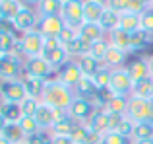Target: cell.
Returning <instances> with one entry per match:
<instances>
[{
  "mask_svg": "<svg viewBox=\"0 0 153 144\" xmlns=\"http://www.w3.org/2000/svg\"><path fill=\"white\" fill-rule=\"evenodd\" d=\"M74 99H76L74 88L64 86V84L58 82L56 78L47 80L45 92H43V98H41L43 103L54 107V109H60V111H68V107L72 105V101H74Z\"/></svg>",
  "mask_w": 153,
  "mask_h": 144,
  "instance_id": "cell-1",
  "label": "cell"
},
{
  "mask_svg": "<svg viewBox=\"0 0 153 144\" xmlns=\"http://www.w3.org/2000/svg\"><path fill=\"white\" fill-rule=\"evenodd\" d=\"M43 49H45V37L35 29V31H29V33H23L22 39H18L16 53L23 55L25 58H35L43 55Z\"/></svg>",
  "mask_w": 153,
  "mask_h": 144,
  "instance_id": "cell-2",
  "label": "cell"
},
{
  "mask_svg": "<svg viewBox=\"0 0 153 144\" xmlns=\"http://www.w3.org/2000/svg\"><path fill=\"white\" fill-rule=\"evenodd\" d=\"M126 115L134 123H153V99H140L130 95Z\"/></svg>",
  "mask_w": 153,
  "mask_h": 144,
  "instance_id": "cell-3",
  "label": "cell"
},
{
  "mask_svg": "<svg viewBox=\"0 0 153 144\" xmlns=\"http://www.w3.org/2000/svg\"><path fill=\"white\" fill-rule=\"evenodd\" d=\"M23 76V61L18 55H4L0 57V82L19 80Z\"/></svg>",
  "mask_w": 153,
  "mask_h": 144,
  "instance_id": "cell-4",
  "label": "cell"
},
{
  "mask_svg": "<svg viewBox=\"0 0 153 144\" xmlns=\"http://www.w3.org/2000/svg\"><path fill=\"white\" fill-rule=\"evenodd\" d=\"M62 22L68 27H79L83 26V0H70V2H64L62 6V14H60Z\"/></svg>",
  "mask_w": 153,
  "mask_h": 144,
  "instance_id": "cell-5",
  "label": "cell"
},
{
  "mask_svg": "<svg viewBox=\"0 0 153 144\" xmlns=\"http://www.w3.org/2000/svg\"><path fill=\"white\" fill-rule=\"evenodd\" d=\"M52 72H54V68L43 57L25 58L23 61V74L25 76H33V78H39V80H52L51 78Z\"/></svg>",
  "mask_w": 153,
  "mask_h": 144,
  "instance_id": "cell-6",
  "label": "cell"
},
{
  "mask_svg": "<svg viewBox=\"0 0 153 144\" xmlns=\"http://www.w3.org/2000/svg\"><path fill=\"white\" fill-rule=\"evenodd\" d=\"M132 88H134V82H132L126 66H124V68H118V70H112L111 86H108V90H111L112 94L130 98V95H132Z\"/></svg>",
  "mask_w": 153,
  "mask_h": 144,
  "instance_id": "cell-7",
  "label": "cell"
},
{
  "mask_svg": "<svg viewBox=\"0 0 153 144\" xmlns=\"http://www.w3.org/2000/svg\"><path fill=\"white\" fill-rule=\"evenodd\" d=\"M82 78H83V72L79 68V62L72 61V58L56 70V80L62 82L64 86H68V88H76Z\"/></svg>",
  "mask_w": 153,
  "mask_h": 144,
  "instance_id": "cell-8",
  "label": "cell"
},
{
  "mask_svg": "<svg viewBox=\"0 0 153 144\" xmlns=\"http://www.w3.org/2000/svg\"><path fill=\"white\" fill-rule=\"evenodd\" d=\"M66 113H68V111L54 109V107H51V105H47V103L41 101L37 113H35V121H37V125H39V129H41V130H51L52 125H54L58 119H62Z\"/></svg>",
  "mask_w": 153,
  "mask_h": 144,
  "instance_id": "cell-9",
  "label": "cell"
},
{
  "mask_svg": "<svg viewBox=\"0 0 153 144\" xmlns=\"http://www.w3.org/2000/svg\"><path fill=\"white\" fill-rule=\"evenodd\" d=\"M0 92H2V99L10 103H22L27 98V92H25L22 78L10 80V82H0Z\"/></svg>",
  "mask_w": 153,
  "mask_h": 144,
  "instance_id": "cell-10",
  "label": "cell"
},
{
  "mask_svg": "<svg viewBox=\"0 0 153 144\" xmlns=\"http://www.w3.org/2000/svg\"><path fill=\"white\" fill-rule=\"evenodd\" d=\"M64 26H66V23L62 22V18H60V16H39L37 31H39V33H41L45 39L60 37Z\"/></svg>",
  "mask_w": 153,
  "mask_h": 144,
  "instance_id": "cell-11",
  "label": "cell"
},
{
  "mask_svg": "<svg viewBox=\"0 0 153 144\" xmlns=\"http://www.w3.org/2000/svg\"><path fill=\"white\" fill-rule=\"evenodd\" d=\"M95 111H97V107H95L93 103L87 101V99H79V98H76L74 101H72V105L68 107V115H70L72 119H76L78 123H82V125H85V123L93 117Z\"/></svg>",
  "mask_w": 153,
  "mask_h": 144,
  "instance_id": "cell-12",
  "label": "cell"
},
{
  "mask_svg": "<svg viewBox=\"0 0 153 144\" xmlns=\"http://www.w3.org/2000/svg\"><path fill=\"white\" fill-rule=\"evenodd\" d=\"M14 26H16V31L19 33H29V31H35L39 26V14L33 10V8H25V10L19 12V16L14 20Z\"/></svg>",
  "mask_w": 153,
  "mask_h": 144,
  "instance_id": "cell-13",
  "label": "cell"
},
{
  "mask_svg": "<svg viewBox=\"0 0 153 144\" xmlns=\"http://www.w3.org/2000/svg\"><path fill=\"white\" fill-rule=\"evenodd\" d=\"M99 90L101 88L95 84L93 78H89V76H83L82 80H79V84L74 88V95L79 99H87V101H91L95 105V101H97V95H99Z\"/></svg>",
  "mask_w": 153,
  "mask_h": 144,
  "instance_id": "cell-14",
  "label": "cell"
},
{
  "mask_svg": "<svg viewBox=\"0 0 153 144\" xmlns=\"http://www.w3.org/2000/svg\"><path fill=\"white\" fill-rule=\"evenodd\" d=\"M85 127L89 130H93V133L105 136L107 133H111V117H108V113L105 109H97L93 113V117L85 123Z\"/></svg>",
  "mask_w": 153,
  "mask_h": 144,
  "instance_id": "cell-15",
  "label": "cell"
},
{
  "mask_svg": "<svg viewBox=\"0 0 153 144\" xmlns=\"http://www.w3.org/2000/svg\"><path fill=\"white\" fill-rule=\"evenodd\" d=\"M41 57L45 58V61L49 62L54 70H58L62 64H66V62L70 61V55H68V51H66V47H64V45L54 47V49H45Z\"/></svg>",
  "mask_w": 153,
  "mask_h": 144,
  "instance_id": "cell-16",
  "label": "cell"
},
{
  "mask_svg": "<svg viewBox=\"0 0 153 144\" xmlns=\"http://www.w3.org/2000/svg\"><path fill=\"white\" fill-rule=\"evenodd\" d=\"M128 74H130L132 82H142V80H147L151 78V70H149V62H147V58H136V61H132L130 64L126 66Z\"/></svg>",
  "mask_w": 153,
  "mask_h": 144,
  "instance_id": "cell-17",
  "label": "cell"
},
{
  "mask_svg": "<svg viewBox=\"0 0 153 144\" xmlns=\"http://www.w3.org/2000/svg\"><path fill=\"white\" fill-rule=\"evenodd\" d=\"M78 125H82V123H78L76 119H72L70 115L66 113L62 119H58V121L52 125L51 133L54 134V136H72V133L78 129Z\"/></svg>",
  "mask_w": 153,
  "mask_h": 144,
  "instance_id": "cell-18",
  "label": "cell"
},
{
  "mask_svg": "<svg viewBox=\"0 0 153 144\" xmlns=\"http://www.w3.org/2000/svg\"><path fill=\"white\" fill-rule=\"evenodd\" d=\"M72 140L76 144H103V136L89 130L85 125H78V129L72 133Z\"/></svg>",
  "mask_w": 153,
  "mask_h": 144,
  "instance_id": "cell-19",
  "label": "cell"
},
{
  "mask_svg": "<svg viewBox=\"0 0 153 144\" xmlns=\"http://www.w3.org/2000/svg\"><path fill=\"white\" fill-rule=\"evenodd\" d=\"M126 58H128L126 51H120V49H116V47L111 45V47H108V51H107V57H105V61H103V66H107V68H111V70L124 68Z\"/></svg>",
  "mask_w": 153,
  "mask_h": 144,
  "instance_id": "cell-20",
  "label": "cell"
},
{
  "mask_svg": "<svg viewBox=\"0 0 153 144\" xmlns=\"http://www.w3.org/2000/svg\"><path fill=\"white\" fill-rule=\"evenodd\" d=\"M22 82H23V86H25L27 98H33V99H39V101H41L43 92H45V86H47V80H39V78H33V76L23 74Z\"/></svg>",
  "mask_w": 153,
  "mask_h": 144,
  "instance_id": "cell-21",
  "label": "cell"
},
{
  "mask_svg": "<svg viewBox=\"0 0 153 144\" xmlns=\"http://www.w3.org/2000/svg\"><path fill=\"white\" fill-rule=\"evenodd\" d=\"M105 6L95 0H83V23H99Z\"/></svg>",
  "mask_w": 153,
  "mask_h": 144,
  "instance_id": "cell-22",
  "label": "cell"
},
{
  "mask_svg": "<svg viewBox=\"0 0 153 144\" xmlns=\"http://www.w3.org/2000/svg\"><path fill=\"white\" fill-rule=\"evenodd\" d=\"M79 37L85 39L87 43H95L105 39V29L101 27V23H83L82 27L78 29Z\"/></svg>",
  "mask_w": 153,
  "mask_h": 144,
  "instance_id": "cell-23",
  "label": "cell"
},
{
  "mask_svg": "<svg viewBox=\"0 0 153 144\" xmlns=\"http://www.w3.org/2000/svg\"><path fill=\"white\" fill-rule=\"evenodd\" d=\"M120 29H124L126 33H136L142 29V16L134 14V12H124L120 14Z\"/></svg>",
  "mask_w": 153,
  "mask_h": 144,
  "instance_id": "cell-24",
  "label": "cell"
},
{
  "mask_svg": "<svg viewBox=\"0 0 153 144\" xmlns=\"http://www.w3.org/2000/svg\"><path fill=\"white\" fill-rule=\"evenodd\" d=\"M22 10H25V6L22 4V0H8V2L0 4V18L14 22V20L19 16Z\"/></svg>",
  "mask_w": 153,
  "mask_h": 144,
  "instance_id": "cell-25",
  "label": "cell"
},
{
  "mask_svg": "<svg viewBox=\"0 0 153 144\" xmlns=\"http://www.w3.org/2000/svg\"><path fill=\"white\" fill-rule=\"evenodd\" d=\"M101 27L105 29V33H112L114 29L120 27V14L114 12L112 8H105L103 16H101Z\"/></svg>",
  "mask_w": 153,
  "mask_h": 144,
  "instance_id": "cell-26",
  "label": "cell"
},
{
  "mask_svg": "<svg viewBox=\"0 0 153 144\" xmlns=\"http://www.w3.org/2000/svg\"><path fill=\"white\" fill-rule=\"evenodd\" d=\"M0 115H2L8 123H19L22 117H23L19 103H10V101H2L0 103Z\"/></svg>",
  "mask_w": 153,
  "mask_h": 144,
  "instance_id": "cell-27",
  "label": "cell"
},
{
  "mask_svg": "<svg viewBox=\"0 0 153 144\" xmlns=\"http://www.w3.org/2000/svg\"><path fill=\"white\" fill-rule=\"evenodd\" d=\"M108 43H111L112 47H116V49L120 51H126V53H130V33H126L124 29H114L112 33H108Z\"/></svg>",
  "mask_w": 153,
  "mask_h": 144,
  "instance_id": "cell-28",
  "label": "cell"
},
{
  "mask_svg": "<svg viewBox=\"0 0 153 144\" xmlns=\"http://www.w3.org/2000/svg\"><path fill=\"white\" fill-rule=\"evenodd\" d=\"M128 103L130 98H124V95H112L108 99V103L105 105L107 113H116V115H126L128 113Z\"/></svg>",
  "mask_w": 153,
  "mask_h": 144,
  "instance_id": "cell-29",
  "label": "cell"
},
{
  "mask_svg": "<svg viewBox=\"0 0 153 144\" xmlns=\"http://www.w3.org/2000/svg\"><path fill=\"white\" fill-rule=\"evenodd\" d=\"M151 45V35H147L146 31H136L130 35V53H140V51L147 49Z\"/></svg>",
  "mask_w": 153,
  "mask_h": 144,
  "instance_id": "cell-30",
  "label": "cell"
},
{
  "mask_svg": "<svg viewBox=\"0 0 153 144\" xmlns=\"http://www.w3.org/2000/svg\"><path fill=\"white\" fill-rule=\"evenodd\" d=\"M64 47H66V51H68V55H70V57H83V55H89L91 43H87L85 39H82V37L78 35L74 41L66 43Z\"/></svg>",
  "mask_w": 153,
  "mask_h": 144,
  "instance_id": "cell-31",
  "label": "cell"
},
{
  "mask_svg": "<svg viewBox=\"0 0 153 144\" xmlns=\"http://www.w3.org/2000/svg\"><path fill=\"white\" fill-rule=\"evenodd\" d=\"M132 98H140V99H153V78L136 82L132 88Z\"/></svg>",
  "mask_w": 153,
  "mask_h": 144,
  "instance_id": "cell-32",
  "label": "cell"
},
{
  "mask_svg": "<svg viewBox=\"0 0 153 144\" xmlns=\"http://www.w3.org/2000/svg\"><path fill=\"white\" fill-rule=\"evenodd\" d=\"M78 62H79V68H82L83 76H89V78H93V76L101 70V66H103L101 62L95 61L91 55H83V57H79Z\"/></svg>",
  "mask_w": 153,
  "mask_h": 144,
  "instance_id": "cell-33",
  "label": "cell"
},
{
  "mask_svg": "<svg viewBox=\"0 0 153 144\" xmlns=\"http://www.w3.org/2000/svg\"><path fill=\"white\" fill-rule=\"evenodd\" d=\"M16 47H18L16 33L0 31V57H4V55H16Z\"/></svg>",
  "mask_w": 153,
  "mask_h": 144,
  "instance_id": "cell-34",
  "label": "cell"
},
{
  "mask_svg": "<svg viewBox=\"0 0 153 144\" xmlns=\"http://www.w3.org/2000/svg\"><path fill=\"white\" fill-rule=\"evenodd\" d=\"M62 6L64 4L60 0H43L37 6V14L39 16H60L62 14Z\"/></svg>",
  "mask_w": 153,
  "mask_h": 144,
  "instance_id": "cell-35",
  "label": "cell"
},
{
  "mask_svg": "<svg viewBox=\"0 0 153 144\" xmlns=\"http://www.w3.org/2000/svg\"><path fill=\"white\" fill-rule=\"evenodd\" d=\"M2 136H6L12 144H18V142L27 140V136H25V133L22 130L19 123H8L6 129H4V133H2Z\"/></svg>",
  "mask_w": 153,
  "mask_h": 144,
  "instance_id": "cell-36",
  "label": "cell"
},
{
  "mask_svg": "<svg viewBox=\"0 0 153 144\" xmlns=\"http://www.w3.org/2000/svg\"><path fill=\"white\" fill-rule=\"evenodd\" d=\"M108 47H111L108 39H101V41H95V43H91V47H89V55L95 58V61H99V62L103 64L105 57H107Z\"/></svg>",
  "mask_w": 153,
  "mask_h": 144,
  "instance_id": "cell-37",
  "label": "cell"
},
{
  "mask_svg": "<svg viewBox=\"0 0 153 144\" xmlns=\"http://www.w3.org/2000/svg\"><path fill=\"white\" fill-rule=\"evenodd\" d=\"M153 138V123H136L132 140H147Z\"/></svg>",
  "mask_w": 153,
  "mask_h": 144,
  "instance_id": "cell-38",
  "label": "cell"
},
{
  "mask_svg": "<svg viewBox=\"0 0 153 144\" xmlns=\"http://www.w3.org/2000/svg\"><path fill=\"white\" fill-rule=\"evenodd\" d=\"M39 105H41V101H39V99L25 98L22 103H19V107H22V115H23V117H35Z\"/></svg>",
  "mask_w": 153,
  "mask_h": 144,
  "instance_id": "cell-39",
  "label": "cell"
},
{
  "mask_svg": "<svg viewBox=\"0 0 153 144\" xmlns=\"http://www.w3.org/2000/svg\"><path fill=\"white\" fill-rule=\"evenodd\" d=\"M111 78H112V70L107 68V66H101V70H99L97 74L93 76L95 84H97L101 90H103V88H108V86H111Z\"/></svg>",
  "mask_w": 153,
  "mask_h": 144,
  "instance_id": "cell-40",
  "label": "cell"
},
{
  "mask_svg": "<svg viewBox=\"0 0 153 144\" xmlns=\"http://www.w3.org/2000/svg\"><path fill=\"white\" fill-rule=\"evenodd\" d=\"M19 127H22V130L25 133V136H31V134L39 133V125L37 121H35V117H22V121H19Z\"/></svg>",
  "mask_w": 153,
  "mask_h": 144,
  "instance_id": "cell-41",
  "label": "cell"
},
{
  "mask_svg": "<svg viewBox=\"0 0 153 144\" xmlns=\"http://www.w3.org/2000/svg\"><path fill=\"white\" fill-rule=\"evenodd\" d=\"M27 144H52V133L51 130H39V133L27 136Z\"/></svg>",
  "mask_w": 153,
  "mask_h": 144,
  "instance_id": "cell-42",
  "label": "cell"
},
{
  "mask_svg": "<svg viewBox=\"0 0 153 144\" xmlns=\"http://www.w3.org/2000/svg\"><path fill=\"white\" fill-rule=\"evenodd\" d=\"M134 127H136V123H134V121H132V119H130V117L126 115V117L122 119V123L118 125V129H116V133L124 134L126 138H130V140H132V134H134Z\"/></svg>",
  "mask_w": 153,
  "mask_h": 144,
  "instance_id": "cell-43",
  "label": "cell"
},
{
  "mask_svg": "<svg viewBox=\"0 0 153 144\" xmlns=\"http://www.w3.org/2000/svg\"><path fill=\"white\" fill-rule=\"evenodd\" d=\"M142 31L147 35H153V8H147L142 14Z\"/></svg>",
  "mask_w": 153,
  "mask_h": 144,
  "instance_id": "cell-44",
  "label": "cell"
},
{
  "mask_svg": "<svg viewBox=\"0 0 153 144\" xmlns=\"http://www.w3.org/2000/svg\"><path fill=\"white\" fill-rule=\"evenodd\" d=\"M128 140L130 138H126L124 134L116 133V130H111L103 136V144H128Z\"/></svg>",
  "mask_w": 153,
  "mask_h": 144,
  "instance_id": "cell-45",
  "label": "cell"
},
{
  "mask_svg": "<svg viewBox=\"0 0 153 144\" xmlns=\"http://www.w3.org/2000/svg\"><path fill=\"white\" fill-rule=\"evenodd\" d=\"M130 6H132V0H111L107 8H112L118 14H124V12H130Z\"/></svg>",
  "mask_w": 153,
  "mask_h": 144,
  "instance_id": "cell-46",
  "label": "cell"
},
{
  "mask_svg": "<svg viewBox=\"0 0 153 144\" xmlns=\"http://www.w3.org/2000/svg\"><path fill=\"white\" fill-rule=\"evenodd\" d=\"M78 29L76 27H68V26H64V29H62V33H60V41H62V45H66V43H70V41H74L76 37H78Z\"/></svg>",
  "mask_w": 153,
  "mask_h": 144,
  "instance_id": "cell-47",
  "label": "cell"
},
{
  "mask_svg": "<svg viewBox=\"0 0 153 144\" xmlns=\"http://www.w3.org/2000/svg\"><path fill=\"white\" fill-rule=\"evenodd\" d=\"M0 31H8V33H16V26L10 20H2L0 18Z\"/></svg>",
  "mask_w": 153,
  "mask_h": 144,
  "instance_id": "cell-48",
  "label": "cell"
},
{
  "mask_svg": "<svg viewBox=\"0 0 153 144\" xmlns=\"http://www.w3.org/2000/svg\"><path fill=\"white\" fill-rule=\"evenodd\" d=\"M52 144H76L72 136H54L52 134Z\"/></svg>",
  "mask_w": 153,
  "mask_h": 144,
  "instance_id": "cell-49",
  "label": "cell"
},
{
  "mask_svg": "<svg viewBox=\"0 0 153 144\" xmlns=\"http://www.w3.org/2000/svg\"><path fill=\"white\" fill-rule=\"evenodd\" d=\"M43 2V0H22V4H23V6H25V8H37L39 6V4H41Z\"/></svg>",
  "mask_w": 153,
  "mask_h": 144,
  "instance_id": "cell-50",
  "label": "cell"
},
{
  "mask_svg": "<svg viewBox=\"0 0 153 144\" xmlns=\"http://www.w3.org/2000/svg\"><path fill=\"white\" fill-rule=\"evenodd\" d=\"M6 125H8V121H6V119L2 117V115H0V134L4 133V129H6Z\"/></svg>",
  "mask_w": 153,
  "mask_h": 144,
  "instance_id": "cell-51",
  "label": "cell"
},
{
  "mask_svg": "<svg viewBox=\"0 0 153 144\" xmlns=\"http://www.w3.org/2000/svg\"><path fill=\"white\" fill-rule=\"evenodd\" d=\"M130 144H153V138H147V140H132Z\"/></svg>",
  "mask_w": 153,
  "mask_h": 144,
  "instance_id": "cell-52",
  "label": "cell"
},
{
  "mask_svg": "<svg viewBox=\"0 0 153 144\" xmlns=\"http://www.w3.org/2000/svg\"><path fill=\"white\" fill-rule=\"evenodd\" d=\"M147 62H149V70H151V78H153V55L147 57Z\"/></svg>",
  "mask_w": 153,
  "mask_h": 144,
  "instance_id": "cell-53",
  "label": "cell"
},
{
  "mask_svg": "<svg viewBox=\"0 0 153 144\" xmlns=\"http://www.w3.org/2000/svg\"><path fill=\"white\" fill-rule=\"evenodd\" d=\"M0 144H12L10 140H8L6 136H2V134H0Z\"/></svg>",
  "mask_w": 153,
  "mask_h": 144,
  "instance_id": "cell-54",
  "label": "cell"
},
{
  "mask_svg": "<svg viewBox=\"0 0 153 144\" xmlns=\"http://www.w3.org/2000/svg\"><path fill=\"white\" fill-rule=\"evenodd\" d=\"M95 2H99V4H103V6H105V8H107V6H108V2H111V0H95Z\"/></svg>",
  "mask_w": 153,
  "mask_h": 144,
  "instance_id": "cell-55",
  "label": "cell"
},
{
  "mask_svg": "<svg viewBox=\"0 0 153 144\" xmlns=\"http://www.w3.org/2000/svg\"><path fill=\"white\" fill-rule=\"evenodd\" d=\"M143 2H146L147 6H153V0H143Z\"/></svg>",
  "mask_w": 153,
  "mask_h": 144,
  "instance_id": "cell-56",
  "label": "cell"
},
{
  "mask_svg": "<svg viewBox=\"0 0 153 144\" xmlns=\"http://www.w3.org/2000/svg\"><path fill=\"white\" fill-rule=\"evenodd\" d=\"M4 101V99H2V92H0V103H2Z\"/></svg>",
  "mask_w": 153,
  "mask_h": 144,
  "instance_id": "cell-57",
  "label": "cell"
},
{
  "mask_svg": "<svg viewBox=\"0 0 153 144\" xmlns=\"http://www.w3.org/2000/svg\"><path fill=\"white\" fill-rule=\"evenodd\" d=\"M18 144H27V140H23V142H18Z\"/></svg>",
  "mask_w": 153,
  "mask_h": 144,
  "instance_id": "cell-58",
  "label": "cell"
},
{
  "mask_svg": "<svg viewBox=\"0 0 153 144\" xmlns=\"http://www.w3.org/2000/svg\"><path fill=\"white\" fill-rule=\"evenodd\" d=\"M60 2H62V4H64V2H70V0H60Z\"/></svg>",
  "mask_w": 153,
  "mask_h": 144,
  "instance_id": "cell-59",
  "label": "cell"
},
{
  "mask_svg": "<svg viewBox=\"0 0 153 144\" xmlns=\"http://www.w3.org/2000/svg\"><path fill=\"white\" fill-rule=\"evenodd\" d=\"M2 2H8V0H0V4H2Z\"/></svg>",
  "mask_w": 153,
  "mask_h": 144,
  "instance_id": "cell-60",
  "label": "cell"
},
{
  "mask_svg": "<svg viewBox=\"0 0 153 144\" xmlns=\"http://www.w3.org/2000/svg\"><path fill=\"white\" fill-rule=\"evenodd\" d=\"M151 8H153V6H151Z\"/></svg>",
  "mask_w": 153,
  "mask_h": 144,
  "instance_id": "cell-61",
  "label": "cell"
}]
</instances>
